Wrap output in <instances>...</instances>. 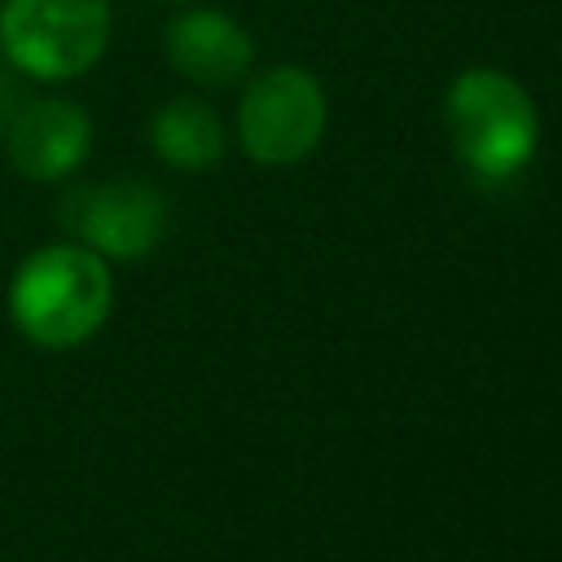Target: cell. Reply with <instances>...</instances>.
I'll return each instance as SVG.
<instances>
[{
	"instance_id": "6da1fadb",
	"label": "cell",
	"mask_w": 562,
	"mask_h": 562,
	"mask_svg": "<svg viewBox=\"0 0 562 562\" xmlns=\"http://www.w3.org/2000/svg\"><path fill=\"white\" fill-rule=\"evenodd\" d=\"M114 303L110 268L97 250L66 241V246H40L22 259V268L9 281V316L13 325L48 351H66L88 342Z\"/></svg>"
},
{
	"instance_id": "52a82bcc",
	"label": "cell",
	"mask_w": 562,
	"mask_h": 562,
	"mask_svg": "<svg viewBox=\"0 0 562 562\" xmlns=\"http://www.w3.org/2000/svg\"><path fill=\"white\" fill-rule=\"evenodd\" d=\"M162 44H167V61L202 88L237 83L255 61V40L220 9L176 13L162 31Z\"/></svg>"
},
{
	"instance_id": "3957f363",
	"label": "cell",
	"mask_w": 562,
	"mask_h": 562,
	"mask_svg": "<svg viewBox=\"0 0 562 562\" xmlns=\"http://www.w3.org/2000/svg\"><path fill=\"white\" fill-rule=\"evenodd\" d=\"M110 44V0H9L0 48L31 79H75Z\"/></svg>"
},
{
	"instance_id": "5b68a950",
	"label": "cell",
	"mask_w": 562,
	"mask_h": 562,
	"mask_svg": "<svg viewBox=\"0 0 562 562\" xmlns=\"http://www.w3.org/2000/svg\"><path fill=\"white\" fill-rule=\"evenodd\" d=\"M61 224L101 259H140L162 241L167 202L154 184L140 180L79 184L61 202Z\"/></svg>"
},
{
	"instance_id": "ba28073f",
	"label": "cell",
	"mask_w": 562,
	"mask_h": 562,
	"mask_svg": "<svg viewBox=\"0 0 562 562\" xmlns=\"http://www.w3.org/2000/svg\"><path fill=\"white\" fill-rule=\"evenodd\" d=\"M149 145L180 171H202L224 154V123L198 97H176L149 119Z\"/></svg>"
},
{
	"instance_id": "277c9868",
	"label": "cell",
	"mask_w": 562,
	"mask_h": 562,
	"mask_svg": "<svg viewBox=\"0 0 562 562\" xmlns=\"http://www.w3.org/2000/svg\"><path fill=\"white\" fill-rule=\"evenodd\" d=\"M325 119L329 105L321 83L299 66H272L259 79H250L237 105V136L255 162L290 167L321 145Z\"/></svg>"
},
{
	"instance_id": "7a4b0ae2",
	"label": "cell",
	"mask_w": 562,
	"mask_h": 562,
	"mask_svg": "<svg viewBox=\"0 0 562 562\" xmlns=\"http://www.w3.org/2000/svg\"><path fill=\"white\" fill-rule=\"evenodd\" d=\"M443 123L457 158L492 184L518 176L540 140L536 101L518 79L492 66H474L452 79L443 97Z\"/></svg>"
},
{
	"instance_id": "8992f818",
	"label": "cell",
	"mask_w": 562,
	"mask_h": 562,
	"mask_svg": "<svg viewBox=\"0 0 562 562\" xmlns=\"http://www.w3.org/2000/svg\"><path fill=\"white\" fill-rule=\"evenodd\" d=\"M92 145L88 114L66 97H40L22 105L9 123V162L26 180H61L70 176Z\"/></svg>"
}]
</instances>
